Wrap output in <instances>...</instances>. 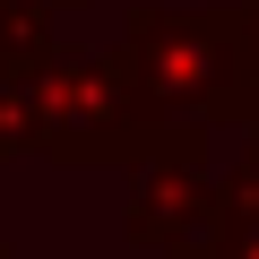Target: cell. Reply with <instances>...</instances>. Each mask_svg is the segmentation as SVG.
Wrapping results in <instances>:
<instances>
[{
    "label": "cell",
    "instance_id": "6da1fadb",
    "mask_svg": "<svg viewBox=\"0 0 259 259\" xmlns=\"http://www.w3.org/2000/svg\"><path fill=\"white\" fill-rule=\"evenodd\" d=\"M121 69L164 130L173 121H190V130L242 121V95H250L242 9H130Z\"/></svg>",
    "mask_w": 259,
    "mask_h": 259
}]
</instances>
